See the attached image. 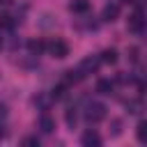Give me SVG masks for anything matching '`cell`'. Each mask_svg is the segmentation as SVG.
<instances>
[{
    "instance_id": "cell-1",
    "label": "cell",
    "mask_w": 147,
    "mask_h": 147,
    "mask_svg": "<svg viewBox=\"0 0 147 147\" xmlns=\"http://www.w3.org/2000/svg\"><path fill=\"white\" fill-rule=\"evenodd\" d=\"M85 119L90 124H99L101 119H106V106L99 101H90L85 106Z\"/></svg>"
},
{
    "instance_id": "cell-2",
    "label": "cell",
    "mask_w": 147,
    "mask_h": 147,
    "mask_svg": "<svg viewBox=\"0 0 147 147\" xmlns=\"http://www.w3.org/2000/svg\"><path fill=\"white\" fill-rule=\"evenodd\" d=\"M46 51H48L53 57L62 60V57H67V55H69V44H67L64 39H53L51 44H46Z\"/></svg>"
},
{
    "instance_id": "cell-3",
    "label": "cell",
    "mask_w": 147,
    "mask_h": 147,
    "mask_svg": "<svg viewBox=\"0 0 147 147\" xmlns=\"http://www.w3.org/2000/svg\"><path fill=\"white\" fill-rule=\"evenodd\" d=\"M126 28H129V32H136V34H140V32H142V28H145V18H142V9H140V7L129 16Z\"/></svg>"
},
{
    "instance_id": "cell-4",
    "label": "cell",
    "mask_w": 147,
    "mask_h": 147,
    "mask_svg": "<svg viewBox=\"0 0 147 147\" xmlns=\"http://www.w3.org/2000/svg\"><path fill=\"white\" fill-rule=\"evenodd\" d=\"M99 67H101V60H99V55H87V57H83V62H80V71H83V76H87V74H96L99 71Z\"/></svg>"
},
{
    "instance_id": "cell-5",
    "label": "cell",
    "mask_w": 147,
    "mask_h": 147,
    "mask_svg": "<svg viewBox=\"0 0 147 147\" xmlns=\"http://www.w3.org/2000/svg\"><path fill=\"white\" fill-rule=\"evenodd\" d=\"M83 78H85V76H83V71H80V69H69V71H64V76H62V85L71 87V85L80 83Z\"/></svg>"
},
{
    "instance_id": "cell-6",
    "label": "cell",
    "mask_w": 147,
    "mask_h": 147,
    "mask_svg": "<svg viewBox=\"0 0 147 147\" xmlns=\"http://www.w3.org/2000/svg\"><path fill=\"white\" fill-rule=\"evenodd\" d=\"M101 18H103V21H110V23L117 21V18H119V5H117V2H108V5L103 7V11H101Z\"/></svg>"
},
{
    "instance_id": "cell-7",
    "label": "cell",
    "mask_w": 147,
    "mask_h": 147,
    "mask_svg": "<svg viewBox=\"0 0 147 147\" xmlns=\"http://www.w3.org/2000/svg\"><path fill=\"white\" fill-rule=\"evenodd\" d=\"M80 142H83L85 147H99V145H101V136L90 129V131H85V133L80 136Z\"/></svg>"
},
{
    "instance_id": "cell-8",
    "label": "cell",
    "mask_w": 147,
    "mask_h": 147,
    "mask_svg": "<svg viewBox=\"0 0 147 147\" xmlns=\"http://www.w3.org/2000/svg\"><path fill=\"white\" fill-rule=\"evenodd\" d=\"M53 129H55V119L51 115H41L39 117V131L41 133H53Z\"/></svg>"
},
{
    "instance_id": "cell-9",
    "label": "cell",
    "mask_w": 147,
    "mask_h": 147,
    "mask_svg": "<svg viewBox=\"0 0 147 147\" xmlns=\"http://www.w3.org/2000/svg\"><path fill=\"white\" fill-rule=\"evenodd\" d=\"M28 51H30V55H41V53L46 51V41H41V39H30V41H28Z\"/></svg>"
},
{
    "instance_id": "cell-10",
    "label": "cell",
    "mask_w": 147,
    "mask_h": 147,
    "mask_svg": "<svg viewBox=\"0 0 147 147\" xmlns=\"http://www.w3.org/2000/svg\"><path fill=\"white\" fill-rule=\"evenodd\" d=\"M113 90H115V83H113L110 78L96 80V92H99V94H113Z\"/></svg>"
},
{
    "instance_id": "cell-11",
    "label": "cell",
    "mask_w": 147,
    "mask_h": 147,
    "mask_svg": "<svg viewBox=\"0 0 147 147\" xmlns=\"http://www.w3.org/2000/svg\"><path fill=\"white\" fill-rule=\"evenodd\" d=\"M69 9H71L74 14H85V11L90 9V2H87V0H71V2H69Z\"/></svg>"
},
{
    "instance_id": "cell-12",
    "label": "cell",
    "mask_w": 147,
    "mask_h": 147,
    "mask_svg": "<svg viewBox=\"0 0 147 147\" xmlns=\"http://www.w3.org/2000/svg\"><path fill=\"white\" fill-rule=\"evenodd\" d=\"M99 60L106 62V64H115V62H117V51H115V48H106V51L99 55Z\"/></svg>"
},
{
    "instance_id": "cell-13",
    "label": "cell",
    "mask_w": 147,
    "mask_h": 147,
    "mask_svg": "<svg viewBox=\"0 0 147 147\" xmlns=\"http://www.w3.org/2000/svg\"><path fill=\"white\" fill-rule=\"evenodd\" d=\"M34 103H37L41 110H48V106L53 103V96H51V94H48V96H46V94H39V96H34Z\"/></svg>"
},
{
    "instance_id": "cell-14",
    "label": "cell",
    "mask_w": 147,
    "mask_h": 147,
    "mask_svg": "<svg viewBox=\"0 0 147 147\" xmlns=\"http://www.w3.org/2000/svg\"><path fill=\"white\" fill-rule=\"evenodd\" d=\"M64 119H67V126H69V129H74V126H76V119H78L76 108H69V110H67V115H64Z\"/></svg>"
},
{
    "instance_id": "cell-15",
    "label": "cell",
    "mask_w": 147,
    "mask_h": 147,
    "mask_svg": "<svg viewBox=\"0 0 147 147\" xmlns=\"http://www.w3.org/2000/svg\"><path fill=\"white\" fill-rule=\"evenodd\" d=\"M136 136H138L140 142L147 140V124H145V122H138V126H136Z\"/></svg>"
},
{
    "instance_id": "cell-16",
    "label": "cell",
    "mask_w": 147,
    "mask_h": 147,
    "mask_svg": "<svg viewBox=\"0 0 147 147\" xmlns=\"http://www.w3.org/2000/svg\"><path fill=\"white\" fill-rule=\"evenodd\" d=\"M11 28H14V21H11V16L2 14V16H0V30H11Z\"/></svg>"
},
{
    "instance_id": "cell-17",
    "label": "cell",
    "mask_w": 147,
    "mask_h": 147,
    "mask_svg": "<svg viewBox=\"0 0 147 147\" xmlns=\"http://www.w3.org/2000/svg\"><path fill=\"white\" fill-rule=\"evenodd\" d=\"M126 55H129L131 62H138V60H140V48H138V46H131V48L126 51Z\"/></svg>"
},
{
    "instance_id": "cell-18",
    "label": "cell",
    "mask_w": 147,
    "mask_h": 147,
    "mask_svg": "<svg viewBox=\"0 0 147 147\" xmlns=\"http://www.w3.org/2000/svg\"><path fill=\"white\" fill-rule=\"evenodd\" d=\"M126 108H129V113H133V115H140L142 101H129V103H126Z\"/></svg>"
},
{
    "instance_id": "cell-19",
    "label": "cell",
    "mask_w": 147,
    "mask_h": 147,
    "mask_svg": "<svg viewBox=\"0 0 147 147\" xmlns=\"http://www.w3.org/2000/svg\"><path fill=\"white\" fill-rule=\"evenodd\" d=\"M23 145L25 147H39V138L37 136H28V138H23Z\"/></svg>"
},
{
    "instance_id": "cell-20",
    "label": "cell",
    "mask_w": 147,
    "mask_h": 147,
    "mask_svg": "<svg viewBox=\"0 0 147 147\" xmlns=\"http://www.w3.org/2000/svg\"><path fill=\"white\" fill-rule=\"evenodd\" d=\"M119 126H122L119 119H115V122H113V136H119Z\"/></svg>"
},
{
    "instance_id": "cell-21",
    "label": "cell",
    "mask_w": 147,
    "mask_h": 147,
    "mask_svg": "<svg viewBox=\"0 0 147 147\" xmlns=\"http://www.w3.org/2000/svg\"><path fill=\"white\" fill-rule=\"evenodd\" d=\"M5 117H7V106H5V103H0V122H2Z\"/></svg>"
},
{
    "instance_id": "cell-22",
    "label": "cell",
    "mask_w": 147,
    "mask_h": 147,
    "mask_svg": "<svg viewBox=\"0 0 147 147\" xmlns=\"http://www.w3.org/2000/svg\"><path fill=\"white\" fill-rule=\"evenodd\" d=\"M0 138H5V126H2V122H0Z\"/></svg>"
},
{
    "instance_id": "cell-23",
    "label": "cell",
    "mask_w": 147,
    "mask_h": 147,
    "mask_svg": "<svg viewBox=\"0 0 147 147\" xmlns=\"http://www.w3.org/2000/svg\"><path fill=\"white\" fill-rule=\"evenodd\" d=\"M119 2H126V5H131V2H136V0H119Z\"/></svg>"
},
{
    "instance_id": "cell-24",
    "label": "cell",
    "mask_w": 147,
    "mask_h": 147,
    "mask_svg": "<svg viewBox=\"0 0 147 147\" xmlns=\"http://www.w3.org/2000/svg\"><path fill=\"white\" fill-rule=\"evenodd\" d=\"M0 2H9V0H0Z\"/></svg>"
},
{
    "instance_id": "cell-25",
    "label": "cell",
    "mask_w": 147,
    "mask_h": 147,
    "mask_svg": "<svg viewBox=\"0 0 147 147\" xmlns=\"http://www.w3.org/2000/svg\"><path fill=\"white\" fill-rule=\"evenodd\" d=\"M0 46H2V39H0Z\"/></svg>"
}]
</instances>
